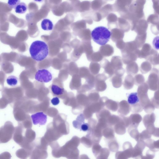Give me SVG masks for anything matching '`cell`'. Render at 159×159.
Wrapping results in <instances>:
<instances>
[{
    "mask_svg": "<svg viewBox=\"0 0 159 159\" xmlns=\"http://www.w3.org/2000/svg\"><path fill=\"white\" fill-rule=\"evenodd\" d=\"M29 52L33 59L38 61H41L48 56L49 52L48 48L45 42L36 40L31 44Z\"/></svg>",
    "mask_w": 159,
    "mask_h": 159,
    "instance_id": "cell-1",
    "label": "cell"
},
{
    "mask_svg": "<svg viewBox=\"0 0 159 159\" xmlns=\"http://www.w3.org/2000/svg\"><path fill=\"white\" fill-rule=\"evenodd\" d=\"M111 33L107 28L103 26H98L91 32V36L93 41L98 44L102 46L109 41Z\"/></svg>",
    "mask_w": 159,
    "mask_h": 159,
    "instance_id": "cell-2",
    "label": "cell"
},
{
    "mask_svg": "<svg viewBox=\"0 0 159 159\" xmlns=\"http://www.w3.org/2000/svg\"><path fill=\"white\" fill-rule=\"evenodd\" d=\"M35 79L36 80L40 82L48 83L52 80V75L47 70H39L35 73Z\"/></svg>",
    "mask_w": 159,
    "mask_h": 159,
    "instance_id": "cell-3",
    "label": "cell"
},
{
    "mask_svg": "<svg viewBox=\"0 0 159 159\" xmlns=\"http://www.w3.org/2000/svg\"><path fill=\"white\" fill-rule=\"evenodd\" d=\"M33 124L34 125L39 124L40 125H45L47 122V116L43 112H39L31 116Z\"/></svg>",
    "mask_w": 159,
    "mask_h": 159,
    "instance_id": "cell-4",
    "label": "cell"
},
{
    "mask_svg": "<svg viewBox=\"0 0 159 159\" xmlns=\"http://www.w3.org/2000/svg\"><path fill=\"white\" fill-rule=\"evenodd\" d=\"M41 27L43 30H51L53 29V25L50 20L48 19H44L41 22Z\"/></svg>",
    "mask_w": 159,
    "mask_h": 159,
    "instance_id": "cell-5",
    "label": "cell"
},
{
    "mask_svg": "<svg viewBox=\"0 0 159 159\" xmlns=\"http://www.w3.org/2000/svg\"><path fill=\"white\" fill-rule=\"evenodd\" d=\"M139 101V99L137 93H132L129 94L128 97V102L129 104L131 105H134Z\"/></svg>",
    "mask_w": 159,
    "mask_h": 159,
    "instance_id": "cell-6",
    "label": "cell"
},
{
    "mask_svg": "<svg viewBox=\"0 0 159 159\" xmlns=\"http://www.w3.org/2000/svg\"><path fill=\"white\" fill-rule=\"evenodd\" d=\"M84 116L81 114L78 116L76 120L73 121V125L75 128L80 129L81 125L84 123Z\"/></svg>",
    "mask_w": 159,
    "mask_h": 159,
    "instance_id": "cell-7",
    "label": "cell"
},
{
    "mask_svg": "<svg viewBox=\"0 0 159 159\" xmlns=\"http://www.w3.org/2000/svg\"><path fill=\"white\" fill-rule=\"evenodd\" d=\"M27 7L24 2H20L15 8V12L19 14H23L27 11Z\"/></svg>",
    "mask_w": 159,
    "mask_h": 159,
    "instance_id": "cell-8",
    "label": "cell"
},
{
    "mask_svg": "<svg viewBox=\"0 0 159 159\" xmlns=\"http://www.w3.org/2000/svg\"><path fill=\"white\" fill-rule=\"evenodd\" d=\"M7 84L9 86H16L18 82V78L14 75L9 76L6 79Z\"/></svg>",
    "mask_w": 159,
    "mask_h": 159,
    "instance_id": "cell-9",
    "label": "cell"
},
{
    "mask_svg": "<svg viewBox=\"0 0 159 159\" xmlns=\"http://www.w3.org/2000/svg\"><path fill=\"white\" fill-rule=\"evenodd\" d=\"M51 90L54 94L57 95L62 94L64 91L63 88L55 84H52V85Z\"/></svg>",
    "mask_w": 159,
    "mask_h": 159,
    "instance_id": "cell-10",
    "label": "cell"
},
{
    "mask_svg": "<svg viewBox=\"0 0 159 159\" xmlns=\"http://www.w3.org/2000/svg\"><path fill=\"white\" fill-rule=\"evenodd\" d=\"M20 2V0H8L7 4L11 8H15Z\"/></svg>",
    "mask_w": 159,
    "mask_h": 159,
    "instance_id": "cell-11",
    "label": "cell"
},
{
    "mask_svg": "<svg viewBox=\"0 0 159 159\" xmlns=\"http://www.w3.org/2000/svg\"><path fill=\"white\" fill-rule=\"evenodd\" d=\"M153 47L157 50L159 49V36L155 37L153 41Z\"/></svg>",
    "mask_w": 159,
    "mask_h": 159,
    "instance_id": "cell-12",
    "label": "cell"
},
{
    "mask_svg": "<svg viewBox=\"0 0 159 159\" xmlns=\"http://www.w3.org/2000/svg\"><path fill=\"white\" fill-rule=\"evenodd\" d=\"M89 129V125L87 123H84L81 126L80 130L84 131H87Z\"/></svg>",
    "mask_w": 159,
    "mask_h": 159,
    "instance_id": "cell-13",
    "label": "cell"
},
{
    "mask_svg": "<svg viewBox=\"0 0 159 159\" xmlns=\"http://www.w3.org/2000/svg\"><path fill=\"white\" fill-rule=\"evenodd\" d=\"M51 102L54 105H57L59 104L60 102L59 99L57 97H54L51 100Z\"/></svg>",
    "mask_w": 159,
    "mask_h": 159,
    "instance_id": "cell-14",
    "label": "cell"
},
{
    "mask_svg": "<svg viewBox=\"0 0 159 159\" xmlns=\"http://www.w3.org/2000/svg\"><path fill=\"white\" fill-rule=\"evenodd\" d=\"M34 1L38 2H42L44 0H34Z\"/></svg>",
    "mask_w": 159,
    "mask_h": 159,
    "instance_id": "cell-15",
    "label": "cell"
}]
</instances>
